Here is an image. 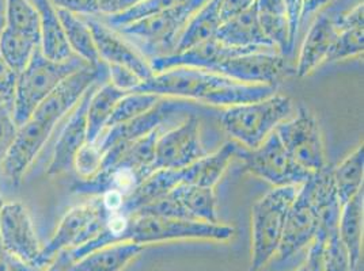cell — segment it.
<instances>
[{"label":"cell","instance_id":"9","mask_svg":"<svg viewBox=\"0 0 364 271\" xmlns=\"http://www.w3.org/2000/svg\"><path fill=\"white\" fill-rule=\"evenodd\" d=\"M107 217L109 213L100 197H92V201L70 209L61 219L50 240L41 247L34 266L44 270L63 250H73L94 239L104 229Z\"/></svg>","mask_w":364,"mask_h":271},{"label":"cell","instance_id":"21","mask_svg":"<svg viewBox=\"0 0 364 271\" xmlns=\"http://www.w3.org/2000/svg\"><path fill=\"white\" fill-rule=\"evenodd\" d=\"M40 16V49L46 59L64 61L74 56L61 26L56 7L50 0H31Z\"/></svg>","mask_w":364,"mask_h":271},{"label":"cell","instance_id":"16","mask_svg":"<svg viewBox=\"0 0 364 271\" xmlns=\"http://www.w3.org/2000/svg\"><path fill=\"white\" fill-rule=\"evenodd\" d=\"M0 241L7 251L34 266L41 244L37 239L31 213L23 204H3L0 209Z\"/></svg>","mask_w":364,"mask_h":271},{"label":"cell","instance_id":"43","mask_svg":"<svg viewBox=\"0 0 364 271\" xmlns=\"http://www.w3.org/2000/svg\"><path fill=\"white\" fill-rule=\"evenodd\" d=\"M363 1H359L352 10L338 14V16H337L338 31L352 29V28H363Z\"/></svg>","mask_w":364,"mask_h":271},{"label":"cell","instance_id":"24","mask_svg":"<svg viewBox=\"0 0 364 271\" xmlns=\"http://www.w3.org/2000/svg\"><path fill=\"white\" fill-rule=\"evenodd\" d=\"M222 0H208L191 21L186 23L173 53H180L186 49L213 40L219 31L223 19L220 14ZM171 53V55H173Z\"/></svg>","mask_w":364,"mask_h":271},{"label":"cell","instance_id":"29","mask_svg":"<svg viewBox=\"0 0 364 271\" xmlns=\"http://www.w3.org/2000/svg\"><path fill=\"white\" fill-rule=\"evenodd\" d=\"M363 171L364 148L362 144L333 168L334 187L341 206L363 189Z\"/></svg>","mask_w":364,"mask_h":271},{"label":"cell","instance_id":"35","mask_svg":"<svg viewBox=\"0 0 364 271\" xmlns=\"http://www.w3.org/2000/svg\"><path fill=\"white\" fill-rule=\"evenodd\" d=\"M364 50V28H352L338 31L326 61L347 60L362 55ZM325 61V62H326Z\"/></svg>","mask_w":364,"mask_h":271},{"label":"cell","instance_id":"3","mask_svg":"<svg viewBox=\"0 0 364 271\" xmlns=\"http://www.w3.org/2000/svg\"><path fill=\"white\" fill-rule=\"evenodd\" d=\"M337 204L340 201L334 187L333 167L328 165L299 186L286 219L276 254L279 259L286 260L311 244L317 238L323 214Z\"/></svg>","mask_w":364,"mask_h":271},{"label":"cell","instance_id":"6","mask_svg":"<svg viewBox=\"0 0 364 271\" xmlns=\"http://www.w3.org/2000/svg\"><path fill=\"white\" fill-rule=\"evenodd\" d=\"M299 186L274 187L252 208V271L261 270L277 254L289 208Z\"/></svg>","mask_w":364,"mask_h":271},{"label":"cell","instance_id":"27","mask_svg":"<svg viewBox=\"0 0 364 271\" xmlns=\"http://www.w3.org/2000/svg\"><path fill=\"white\" fill-rule=\"evenodd\" d=\"M127 92L129 91L114 87L109 80L94 90L87 107V144L95 143L107 129L114 107Z\"/></svg>","mask_w":364,"mask_h":271},{"label":"cell","instance_id":"1","mask_svg":"<svg viewBox=\"0 0 364 271\" xmlns=\"http://www.w3.org/2000/svg\"><path fill=\"white\" fill-rule=\"evenodd\" d=\"M101 80H107V64L102 62L98 67L87 65L65 77L36 107L31 118L18 128L16 140L3 162L1 174L9 181L13 184L22 181L61 118L77 105L86 91Z\"/></svg>","mask_w":364,"mask_h":271},{"label":"cell","instance_id":"34","mask_svg":"<svg viewBox=\"0 0 364 271\" xmlns=\"http://www.w3.org/2000/svg\"><path fill=\"white\" fill-rule=\"evenodd\" d=\"M318 233H322L323 236V271H352L348 251L338 236V226L329 229H319Z\"/></svg>","mask_w":364,"mask_h":271},{"label":"cell","instance_id":"11","mask_svg":"<svg viewBox=\"0 0 364 271\" xmlns=\"http://www.w3.org/2000/svg\"><path fill=\"white\" fill-rule=\"evenodd\" d=\"M274 133L289 155L310 172H318L328 166L318 121L307 107L299 106L296 116L282 122Z\"/></svg>","mask_w":364,"mask_h":271},{"label":"cell","instance_id":"4","mask_svg":"<svg viewBox=\"0 0 364 271\" xmlns=\"http://www.w3.org/2000/svg\"><path fill=\"white\" fill-rule=\"evenodd\" d=\"M292 114V101L282 94H273L256 102L225 107L219 121L225 132L246 150L259 147L274 129Z\"/></svg>","mask_w":364,"mask_h":271},{"label":"cell","instance_id":"51","mask_svg":"<svg viewBox=\"0 0 364 271\" xmlns=\"http://www.w3.org/2000/svg\"><path fill=\"white\" fill-rule=\"evenodd\" d=\"M3 204H4V202H3V199H1V197H0V209H1V206H3Z\"/></svg>","mask_w":364,"mask_h":271},{"label":"cell","instance_id":"32","mask_svg":"<svg viewBox=\"0 0 364 271\" xmlns=\"http://www.w3.org/2000/svg\"><path fill=\"white\" fill-rule=\"evenodd\" d=\"M161 98L162 96L151 92H141V91L127 92L114 107L107 126H113V125L136 118L156 105L161 101Z\"/></svg>","mask_w":364,"mask_h":271},{"label":"cell","instance_id":"12","mask_svg":"<svg viewBox=\"0 0 364 271\" xmlns=\"http://www.w3.org/2000/svg\"><path fill=\"white\" fill-rule=\"evenodd\" d=\"M195 111L196 107L188 101L176 98H161L156 105L136 118L107 126L92 144L104 157L105 152L109 150L124 147L137 138H141L156 129L164 128L167 121L173 118L174 116L182 113L196 114Z\"/></svg>","mask_w":364,"mask_h":271},{"label":"cell","instance_id":"44","mask_svg":"<svg viewBox=\"0 0 364 271\" xmlns=\"http://www.w3.org/2000/svg\"><path fill=\"white\" fill-rule=\"evenodd\" d=\"M98 16H116L127 11L140 0H95Z\"/></svg>","mask_w":364,"mask_h":271},{"label":"cell","instance_id":"39","mask_svg":"<svg viewBox=\"0 0 364 271\" xmlns=\"http://www.w3.org/2000/svg\"><path fill=\"white\" fill-rule=\"evenodd\" d=\"M16 74L6 64L0 56V96L11 106L14 101V90H16Z\"/></svg>","mask_w":364,"mask_h":271},{"label":"cell","instance_id":"15","mask_svg":"<svg viewBox=\"0 0 364 271\" xmlns=\"http://www.w3.org/2000/svg\"><path fill=\"white\" fill-rule=\"evenodd\" d=\"M213 72L249 84L276 86L282 77L289 75L291 68L287 57L279 52H255L223 61Z\"/></svg>","mask_w":364,"mask_h":271},{"label":"cell","instance_id":"50","mask_svg":"<svg viewBox=\"0 0 364 271\" xmlns=\"http://www.w3.org/2000/svg\"><path fill=\"white\" fill-rule=\"evenodd\" d=\"M295 271H309V269H307V265H306V263H304V266H302V267H301V269H298V270H295Z\"/></svg>","mask_w":364,"mask_h":271},{"label":"cell","instance_id":"30","mask_svg":"<svg viewBox=\"0 0 364 271\" xmlns=\"http://www.w3.org/2000/svg\"><path fill=\"white\" fill-rule=\"evenodd\" d=\"M3 16L7 29L23 34L40 45V16L31 0H6V11Z\"/></svg>","mask_w":364,"mask_h":271},{"label":"cell","instance_id":"19","mask_svg":"<svg viewBox=\"0 0 364 271\" xmlns=\"http://www.w3.org/2000/svg\"><path fill=\"white\" fill-rule=\"evenodd\" d=\"M215 40L225 45L235 48H255L269 50L276 49L259 26L256 1L247 10L223 21L215 35Z\"/></svg>","mask_w":364,"mask_h":271},{"label":"cell","instance_id":"17","mask_svg":"<svg viewBox=\"0 0 364 271\" xmlns=\"http://www.w3.org/2000/svg\"><path fill=\"white\" fill-rule=\"evenodd\" d=\"M95 89L97 84L85 92L63 128L46 170L49 177H59L73 170L77 152L87 143V107Z\"/></svg>","mask_w":364,"mask_h":271},{"label":"cell","instance_id":"26","mask_svg":"<svg viewBox=\"0 0 364 271\" xmlns=\"http://www.w3.org/2000/svg\"><path fill=\"white\" fill-rule=\"evenodd\" d=\"M168 194L181 204L191 220L213 224L219 223L218 204L213 187L181 183L176 186Z\"/></svg>","mask_w":364,"mask_h":271},{"label":"cell","instance_id":"38","mask_svg":"<svg viewBox=\"0 0 364 271\" xmlns=\"http://www.w3.org/2000/svg\"><path fill=\"white\" fill-rule=\"evenodd\" d=\"M107 79L114 87L122 91H134L141 83L132 71L120 65H107Z\"/></svg>","mask_w":364,"mask_h":271},{"label":"cell","instance_id":"7","mask_svg":"<svg viewBox=\"0 0 364 271\" xmlns=\"http://www.w3.org/2000/svg\"><path fill=\"white\" fill-rule=\"evenodd\" d=\"M235 235L232 226L204 221L170 219L151 214H132L122 235V241L140 245L173 240H231Z\"/></svg>","mask_w":364,"mask_h":271},{"label":"cell","instance_id":"22","mask_svg":"<svg viewBox=\"0 0 364 271\" xmlns=\"http://www.w3.org/2000/svg\"><path fill=\"white\" fill-rule=\"evenodd\" d=\"M363 189L341 206L338 220V236L348 251L350 270L359 267L363 241Z\"/></svg>","mask_w":364,"mask_h":271},{"label":"cell","instance_id":"23","mask_svg":"<svg viewBox=\"0 0 364 271\" xmlns=\"http://www.w3.org/2000/svg\"><path fill=\"white\" fill-rule=\"evenodd\" d=\"M259 26L280 55H292L289 46V21L284 0H256Z\"/></svg>","mask_w":364,"mask_h":271},{"label":"cell","instance_id":"37","mask_svg":"<svg viewBox=\"0 0 364 271\" xmlns=\"http://www.w3.org/2000/svg\"><path fill=\"white\" fill-rule=\"evenodd\" d=\"M18 133V125L13 118V111L6 109L0 111V174L3 162L10 151Z\"/></svg>","mask_w":364,"mask_h":271},{"label":"cell","instance_id":"31","mask_svg":"<svg viewBox=\"0 0 364 271\" xmlns=\"http://www.w3.org/2000/svg\"><path fill=\"white\" fill-rule=\"evenodd\" d=\"M37 48L40 45L34 40L6 26L0 33V56L16 75L26 68Z\"/></svg>","mask_w":364,"mask_h":271},{"label":"cell","instance_id":"49","mask_svg":"<svg viewBox=\"0 0 364 271\" xmlns=\"http://www.w3.org/2000/svg\"><path fill=\"white\" fill-rule=\"evenodd\" d=\"M4 29V16H0V33Z\"/></svg>","mask_w":364,"mask_h":271},{"label":"cell","instance_id":"13","mask_svg":"<svg viewBox=\"0 0 364 271\" xmlns=\"http://www.w3.org/2000/svg\"><path fill=\"white\" fill-rule=\"evenodd\" d=\"M210 152L201 144L200 120L196 114H189L173 129L162 132L155 143L154 167L183 168L192 165Z\"/></svg>","mask_w":364,"mask_h":271},{"label":"cell","instance_id":"48","mask_svg":"<svg viewBox=\"0 0 364 271\" xmlns=\"http://www.w3.org/2000/svg\"><path fill=\"white\" fill-rule=\"evenodd\" d=\"M6 109H10L11 111H13V109H11V106L9 105L1 96H0V111H3V110H6Z\"/></svg>","mask_w":364,"mask_h":271},{"label":"cell","instance_id":"36","mask_svg":"<svg viewBox=\"0 0 364 271\" xmlns=\"http://www.w3.org/2000/svg\"><path fill=\"white\" fill-rule=\"evenodd\" d=\"M101 162H102V155L97 150V147L94 144L86 143L85 147L76 155L74 168H76L82 179H86L100 171Z\"/></svg>","mask_w":364,"mask_h":271},{"label":"cell","instance_id":"18","mask_svg":"<svg viewBox=\"0 0 364 271\" xmlns=\"http://www.w3.org/2000/svg\"><path fill=\"white\" fill-rule=\"evenodd\" d=\"M337 16L333 11H321L304 37L299 52L295 74L301 77L309 76L322 62L326 61L328 53L338 35Z\"/></svg>","mask_w":364,"mask_h":271},{"label":"cell","instance_id":"42","mask_svg":"<svg viewBox=\"0 0 364 271\" xmlns=\"http://www.w3.org/2000/svg\"><path fill=\"white\" fill-rule=\"evenodd\" d=\"M0 271H43L7 251L0 241Z\"/></svg>","mask_w":364,"mask_h":271},{"label":"cell","instance_id":"33","mask_svg":"<svg viewBox=\"0 0 364 271\" xmlns=\"http://www.w3.org/2000/svg\"><path fill=\"white\" fill-rule=\"evenodd\" d=\"M181 1L183 0H140L135 6H132L124 13L107 16V25L113 31H117L122 26H127L140 19L156 16L173 6L180 4Z\"/></svg>","mask_w":364,"mask_h":271},{"label":"cell","instance_id":"41","mask_svg":"<svg viewBox=\"0 0 364 271\" xmlns=\"http://www.w3.org/2000/svg\"><path fill=\"white\" fill-rule=\"evenodd\" d=\"M287 6L289 21V46L294 53L296 38L301 29V14H302V3L304 0H284Z\"/></svg>","mask_w":364,"mask_h":271},{"label":"cell","instance_id":"46","mask_svg":"<svg viewBox=\"0 0 364 271\" xmlns=\"http://www.w3.org/2000/svg\"><path fill=\"white\" fill-rule=\"evenodd\" d=\"M75 262L71 250H63L43 271H73Z\"/></svg>","mask_w":364,"mask_h":271},{"label":"cell","instance_id":"14","mask_svg":"<svg viewBox=\"0 0 364 271\" xmlns=\"http://www.w3.org/2000/svg\"><path fill=\"white\" fill-rule=\"evenodd\" d=\"M82 18L91 31L98 56L102 62L107 65H120L128 68L141 80V83L154 75L150 61L132 44L125 41L120 33L113 31L105 22L92 16H83Z\"/></svg>","mask_w":364,"mask_h":271},{"label":"cell","instance_id":"2","mask_svg":"<svg viewBox=\"0 0 364 271\" xmlns=\"http://www.w3.org/2000/svg\"><path fill=\"white\" fill-rule=\"evenodd\" d=\"M276 89L277 86L242 83L201 68L176 67L154 74L134 91L151 92L162 98L230 107L261 101L273 95Z\"/></svg>","mask_w":364,"mask_h":271},{"label":"cell","instance_id":"5","mask_svg":"<svg viewBox=\"0 0 364 271\" xmlns=\"http://www.w3.org/2000/svg\"><path fill=\"white\" fill-rule=\"evenodd\" d=\"M89 64L77 56H71L64 61L46 59L41 49L37 48L26 68L16 75L13 118L18 128L29 120L46 96L55 90L61 82Z\"/></svg>","mask_w":364,"mask_h":271},{"label":"cell","instance_id":"47","mask_svg":"<svg viewBox=\"0 0 364 271\" xmlns=\"http://www.w3.org/2000/svg\"><path fill=\"white\" fill-rule=\"evenodd\" d=\"M332 0H304L302 3V14H301V28L306 25L313 16L322 11Z\"/></svg>","mask_w":364,"mask_h":271},{"label":"cell","instance_id":"45","mask_svg":"<svg viewBox=\"0 0 364 271\" xmlns=\"http://www.w3.org/2000/svg\"><path fill=\"white\" fill-rule=\"evenodd\" d=\"M255 1L256 0H222V4H220L222 19L226 21L231 16L242 13L249 7H252L255 4Z\"/></svg>","mask_w":364,"mask_h":271},{"label":"cell","instance_id":"10","mask_svg":"<svg viewBox=\"0 0 364 271\" xmlns=\"http://www.w3.org/2000/svg\"><path fill=\"white\" fill-rule=\"evenodd\" d=\"M243 160V171L274 187L302 186L314 174L301 166L286 150L279 136L273 132L255 150H243L238 153Z\"/></svg>","mask_w":364,"mask_h":271},{"label":"cell","instance_id":"20","mask_svg":"<svg viewBox=\"0 0 364 271\" xmlns=\"http://www.w3.org/2000/svg\"><path fill=\"white\" fill-rule=\"evenodd\" d=\"M240 145L235 141L225 143L218 151L208 153L181 168L182 183L201 187H215L226 172L232 157L237 156Z\"/></svg>","mask_w":364,"mask_h":271},{"label":"cell","instance_id":"25","mask_svg":"<svg viewBox=\"0 0 364 271\" xmlns=\"http://www.w3.org/2000/svg\"><path fill=\"white\" fill-rule=\"evenodd\" d=\"M143 247L131 241L110 244L77 259L73 271H122L143 251Z\"/></svg>","mask_w":364,"mask_h":271},{"label":"cell","instance_id":"40","mask_svg":"<svg viewBox=\"0 0 364 271\" xmlns=\"http://www.w3.org/2000/svg\"><path fill=\"white\" fill-rule=\"evenodd\" d=\"M56 9L67 10L76 16H98L95 0H50Z\"/></svg>","mask_w":364,"mask_h":271},{"label":"cell","instance_id":"8","mask_svg":"<svg viewBox=\"0 0 364 271\" xmlns=\"http://www.w3.org/2000/svg\"><path fill=\"white\" fill-rule=\"evenodd\" d=\"M207 1L183 0L156 16L140 19L116 31L139 41L146 52L151 53L152 57L167 56L174 52L186 23Z\"/></svg>","mask_w":364,"mask_h":271},{"label":"cell","instance_id":"28","mask_svg":"<svg viewBox=\"0 0 364 271\" xmlns=\"http://www.w3.org/2000/svg\"><path fill=\"white\" fill-rule=\"evenodd\" d=\"M56 10L71 52L91 67L101 65L102 61L98 56L92 34L85 19L67 10Z\"/></svg>","mask_w":364,"mask_h":271}]
</instances>
